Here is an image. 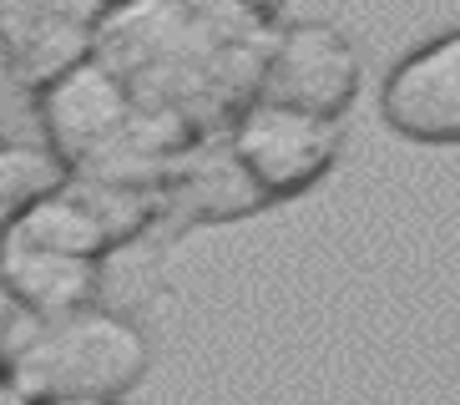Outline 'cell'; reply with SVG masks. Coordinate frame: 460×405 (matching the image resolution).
Instances as JSON below:
<instances>
[{"mask_svg": "<svg viewBox=\"0 0 460 405\" xmlns=\"http://www.w3.org/2000/svg\"><path fill=\"white\" fill-rule=\"evenodd\" d=\"M273 31L248 0H111L92 56L147 112L213 137L253 102Z\"/></svg>", "mask_w": 460, "mask_h": 405, "instance_id": "6da1fadb", "label": "cell"}, {"mask_svg": "<svg viewBox=\"0 0 460 405\" xmlns=\"http://www.w3.org/2000/svg\"><path fill=\"white\" fill-rule=\"evenodd\" d=\"M163 193L61 173L0 218V299L21 314L96 304L111 254L152 238Z\"/></svg>", "mask_w": 460, "mask_h": 405, "instance_id": "7a4b0ae2", "label": "cell"}, {"mask_svg": "<svg viewBox=\"0 0 460 405\" xmlns=\"http://www.w3.org/2000/svg\"><path fill=\"white\" fill-rule=\"evenodd\" d=\"M36 122L46 162L127 188H163L182 152L203 142L188 127L147 112L96 56L46 81L36 92Z\"/></svg>", "mask_w": 460, "mask_h": 405, "instance_id": "3957f363", "label": "cell"}, {"mask_svg": "<svg viewBox=\"0 0 460 405\" xmlns=\"http://www.w3.org/2000/svg\"><path fill=\"white\" fill-rule=\"evenodd\" d=\"M0 360L15 400H127L152 370V339L96 299L66 314H11Z\"/></svg>", "mask_w": 460, "mask_h": 405, "instance_id": "277c9868", "label": "cell"}, {"mask_svg": "<svg viewBox=\"0 0 460 405\" xmlns=\"http://www.w3.org/2000/svg\"><path fill=\"white\" fill-rule=\"evenodd\" d=\"M228 148L238 152L243 173L263 202H294L324 183L329 167L339 162L344 148V117H319V112L279 107V102H248L228 122Z\"/></svg>", "mask_w": 460, "mask_h": 405, "instance_id": "5b68a950", "label": "cell"}, {"mask_svg": "<svg viewBox=\"0 0 460 405\" xmlns=\"http://www.w3.org/2000/svg\"><path fill=\"white\" fill-rule=\"evenodd\" d=\"M365 61L354 40L329 21H279L273 46L258 71V102L319 112V117H344L359 96Z\"/></svg>", "mask_w": 460, "mask_h": 405, "instance_id": "8992f818", "label": "cell"}, {"mask_svg": "<svg viewBox=\"0 0 460 405\" xmlns=\"http://www.w3.org/2000/svg\"><path fill=\"white\" fill-rule=\"evenodd\" d=\"M379 117L410 142L460 148V31H440L394 61L379 86Z\"/></svg>", "mask_w": 460, "mask_h": 405, "instance_id": "52a82bcc", "label": "cell"}, {"mask_svg": "<svg viewBox=\"0 0 460 405\" xmlns=\"http://www.w3.org/2000/svg\"><path fill=\"white\" fill-rule=\"evenodd\" d=\"M111 0H0V36L31 92L96 51Z\"/></svg>", "mask_w": 460, "mask_h": 405, "instance_id": "ba28073f", "label": "cell"}, {"mask_svg": "<svg viewBox=\"0 0 460 405\" xmlns=\"http://www.w3.org/2000/svg\"><path fill=\"white\" fill-rule=\"evenodd\" d=\"M157 193H163L157 233H167V238L188 229H208V223H233V218L269 208L263 193L253 188V177L243 173L238 152L228 148V132H213L198 148L182 152V162L167 173V183Z\"/></svg>", "mask_w": 460, "mask_h": 405, "instance_id": "9c48e42d", "label": "cell"}, {"mask_svg": "<svg viewBox=\"0 0 460 405\" xmlns=\"http://www.w3.org/2000/svg\"><path fill=\"white\" fill-rule=\"evenodd\" d=\"M46 158L41 148V122H36V92L26 86V76L15 71L5 36H0V158Z\"/></svg>", "mask_w": 460, "mask_h": 405, "instance_id": "30bf717a", "label": "cell"}, {"mask_svg": "<svg viewBox=\"0 0 460 405\" xmlns=\"http://www.w3.org/2000/svg\"><path fill=\"white\" fill-rule=\"evenodd\" d=\"M248 5H253V11H263V15H273V21H279V15H284V5H288V0H248Z\"/></svg>", "mask_w": 460, "mask_h": 405, "instance_id": "8fae6325", "label": "cell"}, {"mask_svg": "<svg viewBox=\"0 0 460 405\" xmlns=\"http://www.w3.org/2000/svg\"><path fill=\"white\" fill-rule=\"evenodd\" d=\"M15 405H122V400H15Z\"/></svg>", "mask_w": 460, "mask_h": 405, "instance_id": "7c38bea8", "label": "cell"}, {"mask_svg": "<svg viewBox=\"0 0 460 405\" xmlns=\"http://www.w3.org/2000/svg\"><path fill=\"white\" fill-rule=\"evenodd\" d=\"M0 405H15V391H11V380H5V360H0Z\"/></svg>", "mask_w": 460, "mask_h": 405, "instance_id": "4fadbf2b", "label": "cell"}]
</instances>
